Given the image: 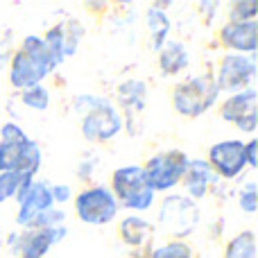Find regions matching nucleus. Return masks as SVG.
I'll use <instances>...</instances> for the list:
<instances>
[{
    "mask_svg": "<svg viewBox=\"0 0 258 258\" xmlns=\"http://www.w3.org/2000/svg\"><path fill=\"white\" fill-rule=\"evenodd\" d=\"M39 168L41 147L16 122H5L0 129V172L23 174L25 186H30Z\"/></svg>",
    "mask_w": 258,
    "mask_h": 258,
    "instance_id": "obj_1",
    "label": "nucleus"
},
{
    "mask_svg": "<svg viewBox=\"0 0 258 258\" xmlns=\"http://www.w3.org/2000/svg\"><path fill=\"white\" fill-rule=\"evenodd\" d=\"M75 111L82 113V134L91 143L111 141L122 132V116L113 102L95 95H77Z\"/></svg>",
    "mask_w": 258,
    "mask_h": 258,
    "instance_id": "obj_2",
    "label": "nucleus"
},
{
    "mask_svg": "<svg viewBox=\"0 0 258 258\" xmlns=\"http://www.w3.org/2000/svg\"><path fill=\"white\" fill-rule=\"evenodd\" d=\"M118 206L129 211H147L154 204L156 192L150 188L143 172V165H122L111 174V188Z\"/></svg>",
    "mask_w": 258,
    "mask_h": 258,
    "instance_id": "obj_3",
    "label": "nucleus"
},
{
    "mask_svg": "<svg viewBox=\"0 0 258 258\" xmlns=\"http://www.w3.org/2000/svg\"><path fill=\"white\" fill-rule=\"evenodd\" d=\"M218 84L211 75H195L179 82L172 91V104L177 113L186 118H197L218 102Z\"/></svg>",
    "mask_w": 258,
    "mask_h": 258,
    "instance_id": "obj_4",
    "label": "nucleus"
},
{
    "mask_svg": "<svg viewBox=\"0 0 258 258\" xmlns=\"http://www.w3.org/2000/svg\"><path fill=\"white\" fill-rule=\"evenodd\" d=\"M159 224L174 240H181V238L190 236L197 229V224H200V209L186 195H168L161 202Z\"/></svg>",
    "mask_w": 258,
    "mask_h": 258,
    "instance_id": "obj_5",
    "label": "nucleus"
},
{
    "mask_svg": "<svg viewBox=\"0 0 258 258\" xmlns=\"http://www.w3.org/2000/svg\"><path fill=\"white\" fill-rule=\"evenodd\" d=\"M188 161H190L188 154L181 150H168V152H159V154L150 156V161L143 165V172H145L150 188L154 192L172 190L183 179Z\"/></svg>",
    "mask_w": 258,
    "mask_h": 258,
    "instance_id": "obj_6",
    "label": "nucleus"
},
{
    "mask_svg": "<svg viewBox=\"0 0 258 258\" xmlns=\"http://www.w3.org/2000/svg\"><path fill=\"white\" fill-rule=\"evenodd\" d=\"M75 211L84 224H109L118 215V202L107 186H93L77 192Z\"/></svg>",
    "mask_w": 258,
    "mask_h": 258,
    "instance_id": "obj_7",
    "label": "nucleus"
},
{
    "mask_svg": "<svg viewBox=\"0 0 258 258\" xmlns=\"http://www.w3.org/2000/svg\"><path fill=\"white\" fill-rule=\"evenodd\" d=\"M256 80V61L254 54H236L229 52L222 57L218 68V91H233L240 93L245 89H251Z\"/></svg>",
    "mask_w": 258,
    "mask_h": 258,
    "instance_id": "obj_8",
    "label": "nucleus"
},
{
    "mask_svg": "<svg viewBox=\"0 0 258 258\" xmlns=\"http://www.w3.org/2000/svg\"><path fill=\"white\" fill-rule=\"evenodd\" d=\"M68 229L63 224L50 229H23L21 233L9 236L12 251L21 258H43L50 251V247L61 242L66 238Z\"/></svg>",
    "mask_w": 258,
    "mask_h": 258,
    "instance_id": "obj_9",
    "label": "nucleus"
},
{
    "mask_svg": "<svg viewBox=\"0 0 258 258\" xmlns=\"http://www.w3.org/2000/svg\"><path fill=\"white\" fill-rule=\"evenodd\" d=\"M209 165L222 179H236L245 170V143L242 141H220L211 145Z\"/></svg>",
    "mask_w": 258,
    "mask_h": 258,
    "instance_id": "obj_10",
    "label": "nucleus"
},
{
    "mask_svg": "<svg viewBox=\"0 0 258 258\" xmlns=\"http://www.w3.org/2000/svg\"><path fill=\"white\" fill-rule=\"evenodd\" d=\"M220 113H222L224 120L231 122V125L238 127L240 132L251 134L256 129V125H258L256 91L254 89H245V91H240V93H231L222 102Z\"/></svg>",
    "mask_w": 258,
    "mask_h": 258,
    "instance_id": "obj_11",
    "label": "nucleus"
},
{
    "mask_svg": "<svg viewBox=\"0 0 258 258\" xmlns=\"http://www.w3.org/2000/svg\"><path fill=\"white\" fill-rule=\"evenodd\" d=\"M18 204L21 206H18V213H16V224L23 229H30L43 211L52 209L54 202H52L50 186L45 181H34L25 190V195H23V200Z\"/></svg>",
    "mask_w": 258,
    "mask_h": 258,
    "instance_id": "obj_12",
    "label": "nucleus"
},
{
    "mask_svg": "<svg viewBox=\"0 0 258 258\" xmlns=\"http://www.w3.org/2000/svg\"><path fill=\"white\" fill-rule=\"evenodd\" d=\"M50 75V71H45L43 66L30 59L23 50H16V54L12 57V66H9V82L14 89L27 91L32 86H39L45 77Z\"/></svg>",
    "mask_w": 258,
    "mask_h": 258,
    "instance_id": "obj_13",
    "label": "nucleus"
},
{
    "mask_svg": "<svg viewBox=\"0 0 258 258\" xmlns=\"http://www.w3.org/2000/svg\"><path fill=\"white\" fill-rule=\"evenodd\" d=\"M218 179L220 177L213 172V168L209 165V161L190 159V161H188L186 172H183V179H181L183 188H186V192H188L186 197H190L192 202L202 200V197L209 192V186H211V183H215Z\"/></svg>",
    "mask_w": 258,
    "mask_h": 258,
    "instance_id": "obj_14",
    "label": "nucleus"
},
{
    "mask_svg": "<svg viewBox=\"0 0 258 258\" xmlns=\"http://www.w3.org/2000/svg\"><path fill=\"white\" fill-rule=\"evenodd\" d=\"M256 21L249 23H227L220 30V41L236 54L256 52Z\"/></svg>",
    "mask_w": 258,
    "mask_h": 258,
    "instance_id": "obj_15",
    "label": "nucleus"
},
{
    "mask_svg": "<svg viewBox=\"0 0 258 258\" xmlns=\"http://www.w3.org/2000/svg\"><path fill=\"white\" fill-rule=\"evenodd\" d=\"M188 48L181 41H165L163 48L159 50V71L161 75H179L181 71H186L188 66Z\"/></svg>",
    "mask_w": 258,
    "mask_h": 258,
    "instance_id": "obj_16",
    "label": "nucleus"
},
{
    "mask_svg": "<svg viewBox=\"0 0 258 258\" xmlns=\"http://www.w3.org/2000/svg\"><path fill=\"white\" fill-rule=\"evenodd\" d=\"M145 23H147V32H150L152 50L159 52V50L163 48V43L168 41V34H170V30H172V23H170L168 14L159 7H147Z\"/></svg>",
    "mask_w": 258,
    "mask_h": 258,
    "instance_id": "obj_17",
    "label": "nucleus"
},
{
    "mask_svg": "<svg viewBox=\"0 0 258 258\" xmlns=\"http://www.w3.org/2000/svg\"><path fill=\"white\" fill-rule=\"evenodd\" d=\"M145 98H147V86L141 80H127L118 86V102L127 109L129 116L136 111H143Z\"/></svg>",
    "mask_w": 258,
    "mask_h": 258,
    "instance_id": "obj_18",
    "label": "nucleus"
},
{
    "mask_svg": "<svg viewBox=\"0 0 258 258\" xmlns=\"http://www.w3.org/2000/svg\"><path fill=\"white\" fill-rule=\"evenodd\" d=\"M152 229L154 227L150 222H145L143 218H138V215H127L120 222V238L129 247H141L152 236Z\"/></svg>",
    "mask_w": 258,
    "mask_h": 258,
    "instance_id": "obj_19",
    "label": "nucleus"
},
{
    "mask_svg": "<svg viewBox=\"0 0 258 258\" xmlns=\"http://www.w3.org/2000/svg\"><path fill=\"white\" fill-rule=\"evenodd\" d=\"M224 258H256V236L254 231H240L227 245Z\"/></svg>",
    "mask_w": 258,
    "mask_h": 258,
    "instance_id": "obj_20",
    "label": "nucleus"
},
{
    "mask_svg": "<svg viewBox=\"0 0 258 258\" xmlns=\"http://www.w3.org/2000/svg\"><path fill=\"white\" fill-rule=\"evenodd\" d=\"M30 186H25L23 174H18V172H0V204L7 202V200H12V197H16V200L21 202L23 195H25V190Z\"/></svg>",
    "mask_w": 258,
    "mask_h": 258,
    "instance_id": "obj_21",
    "label": "nucleus"
},
{
    "mask_svg": "<svg viewBox=\"0 0 258 258\" xmlns=\"http://www.w3.org/2000/svg\"><path fill=\"white\" fill-rule=\"evenodd\" d=\"M21 102L25 104V107L34 109V111H45V109L50 107V91L45 89L43 84L32 86V89L23 91Z\"/></svg>",
    "mask_w": 258,
    "mask_h": 258,
    "instance_id": "obj_22",
    "label": "nucleus"
},
{
    "mask_svg": "<svg viewBox=\"0 0 258 258\" xmlns=\"http://www.w3.org/2000/svg\"><path fill=\"white\" fill-rule=\"evenodd\" d=\"M150 258H192V249L183 240H170L165 245L152 249Z\"/></svg>",
    "mask_w": 258,
    "mask_h": 258,
    "instance_id": "obj_23",
    "label": "nucleus"
},
{
    "mask_svg": "<svg viewBox=\"0 0 258 258\" xmlns=\"http://www.w3.org/2000/svg\"><path fill=\"white\" fill-rule=\"evenodd\" d=\"M256 14H258V3H254V0H242V3L231 5V23L256 21Z\"/></svg>",
    "mask_w": 258,
    "mask_h": 258,
    "instance_id": "obj_24",
    "label": "nucleus"
},
{
    "mask_svg": "<svg viewBox=\"0 0 258 258\" xmlns=\"http://www.w3.org/2000/svg\"><path fill=\"white\" fill-rule=\"evenodd\" d=\"M63 220H66L63 211L48 209V211H43V213H41L39 218L34 220V224H32L30 229H50V227H59V224H63Z\"/></svg>",
    "mask_w": 258,
    "mask_h": 258,
    "instance_id": "obj_25",
    "label": "nucleus"
},
{
    "mask_svg": "<svg viewBox=\"0 0 258 258\" xmlns=\"http://www.w3.org/2000/svg\"><path fill=\"white\" fill-rule=\"evenodd\" d=\"M238 204H240V209L245 211V213H254L256 211V183L254 181H247L245 188L240 190V195H238Z\"/></svg>",
    "mask_w": 258,
    "mask_h": 258,
    "instance_id": "obj_26",
    "label": "nucleus"
},
{
    "mask_svg": "<svg viewBox=\"0 0 258 258\" xmlns=\"http://www.w3.org/2000/svg\"><path fill=\"white\" fill-rule=\"evenodd\" d=\"M50 192H52V202H59V204H63V202L71 200V186H66V183H61V186H50Z\"/></svg>",
    "mask_w": 258,
    "mask_h": 258,
    "instance_id": "obj_27",
    "label": "nucleus"
},
{
    "mask_svg": "<svg viewBox=\"0 0 258 258\" xmlns=\"http://www.w3.org/2000/svg\"><path fill=\"white\" fill-rule=\"evenodd\" d=\"M245 161H247L249 168H256V163H258V159H256V141L245 143Z\"/></svg>",
    "mask_w": 258,
    "mask_h": 258,
    "instance_id": "obj_28",
    "label": "nucleus"
},
{
    "mask_svg": "<svg viewBox=\"0 0 258 258\" xmlns=\"http://www.w3.org/2000/svg\"><path fill=\"white\" fill-rule=\"evenodd\" d=\"M3 245H5V233L0 231V249H3Z\"/></svg>",
    "mask_w": 258,
    "mask_h": 258,
    "instance_id": "obj_29",
    "label": "nucleus"
}]
</instances>
